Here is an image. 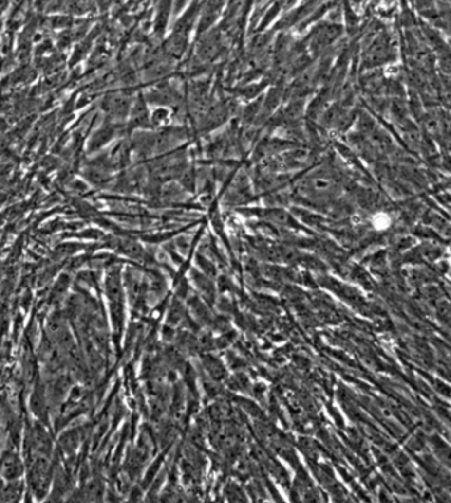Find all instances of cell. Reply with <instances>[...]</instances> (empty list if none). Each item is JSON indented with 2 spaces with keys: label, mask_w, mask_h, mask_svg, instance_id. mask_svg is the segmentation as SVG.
Here are the masks:
<instances>
[{
  "label": "cell",
  "mask_w": 451,
  "mask_h": 503,
  "mask_svg": "<svg viewBox=\"0 0 451 503\" xmlns=\"http://www.w3.org/2000/svg\"><path fill=\"white\" fill-rule=\"evenodd\" d=\"M372 224H374V227L377 229V231H385V229H388L389 227H391V224H392V219H391V216H389L388 214L380 212V214H376V215L374 216Z\"/></svg>",
  "instance_id": "obj_1"
},
{
  "label": "cell",
  "mask_w": 451,
  "mask_h": 503,
  "mask_svg": "<svg viewBox=\"0 0 451 503\" xmlns=\"http://www.w3.org/2000/svg\"><path fill=\"white\" fill-rule=\"evenodd\" d=\"M447 261H449V265L451 266V251H450V253H449V258H447Z\"/></svg>",
  "instance_id": "obj_2"
}]
</instances>
